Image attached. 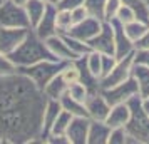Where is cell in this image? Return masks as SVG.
Wrapping results in <instances>:
<instances>
[{
  "label": "cell",
  "mask_w": 149,
  "mask_h": 144,
  "mask_svg": "<svg viewBox=\"0 0 149 144\" xmlns=\"http://www.w3.org/2000/svg\"><path fill=\"white\" fill-rule=\"evenodd\" d=\"M142 107H144V111L149 114V97H144V99H142Z\"/></svg>",
  "instance_id": "cell-40"
},
{
  "label": "cell",
  "mask_w": 149,
  "mask_h": 144,
  "mask_svg": "<svg viewBox=\"0 0 149 144\" xmlns=\"http://www.w3.org/2000/svg\"><path fill=\"white\" fill-rule=\"evenodd\" d=\"M70 119H72V116L69 114L67 111L62 109L61 112H59L57 119L54 121V124H52V129L49 132V136H65V131H67V126H69V122H70ZM45 139H47V137H45ZM44 143H45V141H44Z\"/></svg>",
  "instance_id": "cell-25"
},
{
  "label": "cell",
  "mask_w": 149,
  "mask_h": 144,
  "mask_svg": "<svg viewBox=\"0 0 149 144\" xmlns=\"http://www.w3.org/2000/svg\"><path fill=\"white\" fill-rule=\"evenodd\" d=\"M42 2H44V3H45V5H57V2H59V0H42Z\"/></svg>",
  "instance_id": "cell-41"
},
{
  "label": "cell",
  "mask_w": 149,
  "mask_h": 144,
  "mask_svg": "<svg viewBox=\"0 0 149 144\" xmlns=\"http://www.w3.org/2000/svg\"><path fill=\"white\" fill-rule=\"evenodd\" d=\"M131 76L134 77L136 84H137L139 97L141 99L149 97V67L142 65V64H132Z\"/></svg>",
  "instance_id": "cell-19"
},
{
  "label": "cell",
  "mask_w": 149,
  "mask_h": 144,
  "mask_svg": "<svg viewBox=\"0 0 149 144\" xmlns=\"http://www.w3.org/2000/svg\"><path fill=\"white\" fill-rule=\"evenodd\" d=\"M127 106L131 116L127 124L124 126L126 132L134 137L139 144H149V114L142 107V99L139 96L131 97Z\"/></svg>",
  "instance_id": "cell-3"
},
{
  "label": "cell",
  "mask_w": 149,
  "mask_h": 144,
  "mask_svg": "<svg viewBox=\"0 0 149 144\" xmlns=\"http://www.w3.org/2000/svg\"><path fill=\"white\" fill-rule=\"evenodd\" d=\"M0 144H2V143H0Z\"/></svg>",
  "instance_id": "cell-45"
},
{
  "label": "cell",
  "mask_w": 149,
  "mask_h": 144,
  "mask_svg": "<svg viewBox=\"0 0 149 144\" xmlns=\"http://www.w3.org/2000/svg\"><path fill=\"white\" fill-rule=\"evenodd\" d=\"M55 24H57V32H59V34L67 32L69 29L74 25V22H72V15H70V10H61V8H57Z\"/></svg>",
  "instance_id": "cell-27"
},
{
  "label": "cell",
  "mask_w": 149,
  "mask_h": 144,
  "mask_svg": "<svg viewBox=\"0 0 149 144\" xmlns=\"http://www.w3.org/2000/svg\"><path fill=\"white\" fill-rule=\"evenodd\" d=\"M45 44H47L50 54L54 55L57 61H67V62H70V61H74L75 57H79V55H75L74 52L69 49V45L65 44L62 34H55V35H52V37L45 39Z\"/></svg>",
  "instance_id": "cell-16"
},
{
  "label": "cell",
  "mask_w": 149,
  "mask_h": 144,
  "mask_svg": "<svg viewBox=\"0 0 149 144\" xmlns=\"http://www.w3.org/2000/svg\"><path fill=\"white\" fill-rule=\"evenodd\" d=\"M59 102H61L62 109L67 111L70 116H86L87 117L86 106H84V102H81V101H75V99H72L70 96L64 94V96L59 99Z\"/></svg>",
  "instance_id": "cell-22"
},
{
  "label": "cell",
  "mask_w": 149,
  "mask_h": 144,
  "mask_svg": "<svg viewBox=\"0 0 149 144\" xmlns=\"http://www.w3.org/2000/svg\"><path fill=\"white\" fill-rule=\"evenodd\" d=\"M45 3L42 2V0H29L27 3L24 5V8H25V14H27L29 17V22H30V29L35 27V24L40 20V17L44 15V12H45Z\"/></svg>",
  "instance_id": "cell-21"
},
{
  "label": "cell",
  "mask_w": 149,
  "mask_h": 144,
  "mask_svg": "<svg viewBox=\"0 0 149 144\" xmlns=\"http://www.w3.org/2000/svg\"><path fill=\"white\" fill-rule=\"evenodd\" d=\"M126 127H112L111 132H109V139L107 144H124L126 143Z\"/></svg>",
  "instance_id": "cell-33"
},
{
  "label": "cell",
  "mask_w": 149,
  "mask_h": 144,
  "mask_svg": "<svg viewBox=\"0 0 149 144\" xmlns=\"http://www.w3.org/2000/svg\"><path fill=\"white\" fill-rule=\"evenodd\" d=\"M84 3V0H59L55 7L61 8V10H72V8L79 7Z\"/></svg>",
  "instance_id": "cell-37"
},
{
  "label": "cell",
  "mask_w": 149,
  "mask_h": 144,
  "mask_svg": "<svg viewBox=\"0 0 149 144\" xmlns=\"http://www.w3.org/2000/svg\"><path fill=\"white\" fill-rule=\"evenodd\" d=\"M10 61L15 64V67H27L32 64H37L40 61H57L54 55L50 54L45 40H42L39 35L35 34L32 29H29L25 39L19 44L12 54H8Z\"/></svg>",
  "instance_id": "cell-2"
},
{
  "label": "cell",
  "mask_w": 149,
  "mask_h": 144,
  "mask_svg": "<svg viewBox=\"0 0 149 144\" xmlns=\"http://www.w3.org/2000/svg\"><path fill=\"white\" fill-rule=\"evenodd\" d=\"M62 37H64L65 44L69 45V49H70L75 55H84V54H87L89 50H91L86 42L79 40V39H75V37H70V35H67V34H62Z\"/></svg>",
  "instance_id": "cell-29"
},
{
  "label": "cell",
  "mask_w": 149,
  "mask_h": 144,
  "mask_svg": "<svg viewBox=\"0 0 149 144\" xmlns=\"http://www.w3.org/2000/svg\"><path fill=\"white\" fill-rule=\"evenodd\" d=\"M70 15H72V22H74V24H77V22L84 20L86 17H89L87 10L84 8V5H79V7L72 8V10H70Z\"/></svg>",
  "instance_id": "cell-38"
},
{
  "label": "cell",
  "mask_w": 149,
  "mask_h": 144,
  "mask_svg": "<svg viewBox=\"0 0 149 144\" xmlns=\"http://www.w3.org/2000/svg\"><path fill=\"white\" fill-rule=\"evenodd\" d=\"M129 116H131V111H129L127 102L114 104V106H111L109 114H107L104 122L107 124L111 129L112 127H124L129 121Z\"/></svg>",
  "instance_id": "cell-17"
},
{
  "label": "cell",
  "mask_w": 149,
  "mask_h": 144,
  "mask_svg": "<svg viewBox=\"0 0 149 144\" xmlns=\"http://www.w3.org/2000/svg\"><path fill=\"white\" fill-rule=\"evenodd\" d=\"M55 15H57V7L47 5L44 15L40 17V20L35 24V27H32V30L40 37L42 40H45V39L52 37V35L59 34L57 32V24H55Z\"/></svg>",
  "instance_id": "cell-14"
},
{
  "label": "cell",
  "mask_w": 149,
  "mask_h": 144,
  "mask_svg": "<svg viewBox=\"0 0 149 144\" xmlns=\"http://www.w3.org/2000/svg\"><path fill=\"white\" fill-rule=\"evenodd\" d=\"M12 2H15V3H17V5H22V7H24V5H25V3H27L29 0H12Z\"/></svg>",
  "instance_id": "cell-42"
},
{
  "label": "cell",
  "mask_w": 149,
  "mask_h": 144,
  "mask_svg": "<svg viewBox=\"0 0 149 144\" xmlns=\"http://www.w3.org/2000/svg\"><path fill=\"white\" fill-rule=\"evenodd\" d=\"M119 7H121V0H106V7H104V20L111 22L112 19H116Z\"/></svg>",
  "instance_id": "cell-32"
},
{
  "label": "cell",
  "mask_w": 149,
  "mask_h": 144,
  "mask_svg": "<svg viewBox=\"0 0 149 144\" xmlns=\"http://www.w3.org/2000/svg\"><path fill=\"white\" fill-rule=\"evenodd\" d=\"M112 27V34H114V55L117 59L126 57V55L132 54L136 50L134 42L127 37V34L124 32V24L119 22L117 19H112L109 22Z\"/></svg>",
  "instance_id": "cell-11"
},
{
  "label": "cell",
  "mask_w": 149,
  "mask_h": 144,
  "mask_svg": "<svg viewBox=\"0 0 149 144\" xmlns=\"http://www.w3.org/2000/svg\"><path fill=\"white\" fill-rule=\"evenodd\" d=\"M27 32L29 29L24 27H0V52L5 55L12 54L25 39Z\"/></svg>",
  "instance_id": "cell-12"
},
{
  "label": "cell",
  "mask_w": 149,
  "mask_h": 144,
  "mask_svg": "<svg viewBox=\"0 0 149 144\" xmlns=\"http://www.w3.org/2000/svg\"><path fill=\"white\" fill-rule=\"evenodd\" d=\"M86 62H87L89 70L95 77H101V54L94 52V50H89L87 54H86Z\"/></svg>",
  "instance_id": "cell-30"
},
{
  "label": "cell",
  "mask_w": 149,
  "mask_h": 144,
  "mask_svg": "<svg viewBox=\"0 0 149 144\" xmlns=\"http://www.w3.org/2000/svg\"><path fill=\"white\" fill-rule=\"evenodd\" d=\"M0 2H3V0H0Z\"/></svg>",
  "instance_id": "cell-44"
},
{
  "label": "cell",
  "mask_w": 149,
  "mask_h": 144,
  "mask_svg": "<svg viewBox=\"0 0 149 144\" xmlns=\"http://www.w3.org/2000/svg\"><path fill=\"white\" fill-rule=\"evenodd\" d=\"M132 64H134V52L132 54L126 55V57H121L117 59L116 65L112 67V70L109 72L107 76H104L99 79V87L102 89H109L116 84L126 81L127 77H131V69H132Z\"/></svg>",
  "instance_id": "cell-6"
},
{
  "label": "cell",
  "mask_w": 149,
  "mask_h": 144,
  "mask_svg": "<svg viewBox=\"0 0 149 144\" xmlns=\"http://www.w3.org/2000/svg\"><path fill=\"white\" fill-rule=\"evenodd\" d=\"M84 106H86L87 117L91 121H106L109 109H111V104L106 101V97L102 96L101 90L89 92V96L84 101Z\"/></svg>",
  "instance_id": "cell-8"
},
{
  "label": "cell",
  "mask_w": 149,
  "mask_h": 144,
  "mask_svg": "<svg viewBox=\"0 0 149 144\" xmlns=\"http://www.w3.org/2000/svg\"><path fill=\"white\" fill-rule=\"evenodd\" d=\"M65 94H67V96H70L72 99H75V101H81V102H84V101H86V97L89 96V90H87V87H86L81 81H75V82L69 84L67 92H65Z\"/></svg>",
  "instance_id": "cell-28"
},
{
  "label": "cell",
  "mask_w": 149,
  "mask_h": 144,
  "mask_svg": "<svg viewBox=\"0 0 149 144\" xmlns=\"http://www.w3.org/2000/svg\"><path fill=\"white\" fill-rule=\"evenodd\" d=\"M121 3L127 5L134 12L137 20L149 24V5L146 0H121Z\"/></svg>",
  "instance_id": "cell-23"
},
{
  "label": "cell",
  "mask_w": 149,
  "mask_h": 144,
  "mask_svg": "<svg viewBox=\"0 0 149 144\" xmlns=\"http://www.w3.org/2000/svg\"><path fill=\"white\" fill-rule=\"evenodd\" d=\"M61 111H62V106H61L59 101H55V99H47L45 107L42 111V122H40V141L42 143H44L45 137L49 136V132L52 129V124H54V121L57 119V116H59Z\"/></svg>",
  "instance_id": "cell-15"
},
{
  "label": "cell",
  "mask_w": 149,
  "mask_h": 144,
  "mask_svg": "<svg viewBox=\"0 0 149 144\" xmlns=\"http://www.w3.org/2000/svg\"><path fill=\"white\" fill-rule=\"evenodd\" d=\"M111 127L104 121H91L87 131V144H107Z\"/></svg>",
  "instance_id": "cell-18"
},
{
  "label": "cell",
  "mask_w": 149,
  "mask_h": 144,
  "mask_svg": "<svg viewBox=\"0 0 149 144\" xmlns=\"http://www.w3.org/2000/svg\"><path fill=\"white\" fill-rule=\"evenodd\" d=\"M67 87L69 84L64 81V77L61 76V74H57L55 77H52L50 81H49V84L44 87V94H45V97L47 99H55V101H59L65 92H67Z\"/></svg>",
  "instance_id": "cell-20"
},
{
  "label": "cell",
  "mask_w": 149,
  "mask_h": 144,
  "mask_svg": "<svg viewBox=\"0 0 149 144\" xmlns=\"http://www.w3.org/2000/svg\"><path fill=\"white\" fill-rule=\"evenodd\" d=\"M146 2H148V5H149V0H146Z\"/></svg>",
  "instance_id": "cell-43"
},
{
  "label": "cell",
  "mask_w": 149,
  "mask_h": 144,
  "mask_svg": "<svg viewBox=\"0 0 149 144\" xmlns=\"http://www.w3.org/2000/svg\"><path fill=\"white\" fill-rule=\"evenodd\" d=\"M91 119L86 116H72L65 131L69 144H87V131Z\"/></svg>",
  "instance_id": "cell-13"
},
{
  "label": "cell",
  "mask_w": 149,
  "mask_h": 144,
  "mask_svg": "<svg viewBox=\"0 0 149 144\" xmlns=\"http://www.w3.org/2000/svg\"><path fill=\"white\" fill-rule=\"evenodd\" d=\"M0 27H24L30 29L25 8L12 0L0 2Z\"/></svg>",
  "instance_id": "cell-5"
},
{
  "label": "cell",
  "mask_w": 149,
  "mask_h": 144,
  "mask_svg": "<svg viewBox=\"0 0 149 144\" xmlns=\"http://www.w3.org/2000/svg\"><path fill=\"white\" fill-rule=\"evenodd\" d=\"M134 64H142V65L149 67V49H136Z\"/></svg>",
  "instance_id": "cell-36"
},
{
  "label": "cell",
  "mask_w": 149,
  "mask_h": 144,
  "mask_svg": "<svg viewBox=\"0 0 149 144\" xmlns=\"http://www.w3.org/2000/svg\"><path fill=\"white\" fill-rule=\"evenodd\" d=\"M101 92H102V96L106 97V101H107L111 106L121 104V102H127L131 97L139 96L137 84H136V81H134L132 76L127 77V79L122 81V82L112 86V87H109V89H102Z\"/></svg>",
  "instance_id": "cell-7"
},
{
  "label": "cell",
  "mask_w": 149,
  "mask_h": 144,
  "mask_svg": "<svg viewBox=\"0 0 149 144\" xmlns=\"http://www.w3.org/2000/svg\"><path fill=\"white\" fill-rule=\"evenodd\" d=\"M116 19H117L119 22H122V24H127V22L134 20L136 15H134V12H132L127 5L121 3V7H119V10H117V15H116Z\"/></svg>",
  "instance_id": "cell-35"
},
{
  "label": "cell",
  "mask_w": 149,
  "mask_h": 144,
  "mask_svg": "<svg viewBox=\"0 0 149 144\" xmlns=\"http://www.w3.org/2000/svg\"><path fill=\"white\" fill-rule=\"evenodd\" d=\"M102 22L104 20H99V19H95V17H86L84 20L74 24V25L69 29L67 32H64V34L70 35V37H75V39H79V40L87 44V42L91 40L92 37H95L97 32L101 30Z\"/></svg>",
  "instance_id": "cell-9"
},
{
  "label": "cell",
  "mask_w": 149,
  "mask_h": 144,
  "mask_svg": "<svg viewBox=\"0 0 149 144\" xmlns=\"http://www.w3.org/2000/svg\"><path fill=\"white\" fill-rule=\"evenodd\" d=\"M65 64H67V61H40L37 64L27 65V67L17 69V70L24 76H27L39 89L44 90V87L49 84L52 77L61 74V70L65 67Z\"/></svg>",
  "instance_id": "cell-4"
},
{
  "label": "cell",
  "mask_w": 149,
  "mask_h": 144,
  "mask_svg": "<svg viewBox=\"0 0 149 144\" xmlns=\"http://www.w3.org/2000/svg\"><path fill=\"white\" fill-rule=\"evenodd\" d=\"M45 102V94L19 70L0 76V143H42L40 122Z\"/></svg>",
  "instance_id": "cell-1"
},
{
  "label": "cell",
  "mask_w": 149,
  "mask_h": 144,
  "mask_svg": "<svg viewBox=\"0 0 149 144\" xmlns=\"http://www.w3.org/2000/svg\"><path fill=\"white\" fill-rule=\"evenodd\" d=\"M91 50L99 52V54H112L114 55V34H112V27L109 22H102L101 30L97 32L95 37H92L87 42Z\"/></svg>",
  "instance_id": "cell-10"
},
{
  "label": "cell",
  "mask_w": 149,
  "mask_h": 144,
  "mask_svg": "<svg viewBox=\"0 0 149 144\" xmlns=\"http://www.w3.org/2000/svg\"><path fill=\"white\" fill-rule=\"evenodd\" d=\"M148 29H149V24L137 20V19L127 22V24H124V32L127 34V37L134 42V44L141 39L142 35L146 34V30H148Z\"/></svg>",
  "instance_id": "cell-24"
},
{
  "label": "cell",
  "mask_w": 149,
  "mask_h": 144,
  "mask_svg": "<svg viewBox=\"0 0 149 144\" xmlns=\"http://www.w3.org/2000/svg\"><path fill=\"white\" fill-rule=\"evenodd\" d=\"M84 8L87 10L89 17H95L99 20H104V7L106 0H84Z\"/></svg>",
  "instance_id": "cell-26"
},
{
  "label": "cell",
  "mask_w": 149,
  "mask_h": 144,
  "mask_svg": "<svg viewBox=\"0 0 149 144\" xmlns=\"http://www.w3.org/2000/svg\"><path fill=\"white\" fill-rule=\"evenodd\" d=\"M117 62V57L112 54H101V77L107 76L109 72L112 70V67ZM99 77V79H101Z\"/></svg>",
  "instance_id": "cell-31"
},
{
  "label": "cell",
  "mask_w": 149,
  "mask_h": 144,
  "mask_svg": "<svg viewBox=\"0 0 149 144\" xmlns=\"http://www.w3.org/2000/svg\"><path fill=\"white\" fill-rule=\"evenodd\" d=\"M134 47L136 49H149V29L146 30V34L134 44Z\"/></svg>",
  "instance_id": "cell-39"
},
{
  "label": "cell",
  "mask_w": 149,
  "mask_h": 144,
  "mask_svg": "<svg viewBox=\"0 0 149 144\" xmlns=\"http://www.w3.org/2000/svg\"><path fill=\"white\" fill-rule=\"evenodd\" d=\"M17 72L15 64L10 61V57L0 52V76H8V74H14Z\"/></svg>",
  "instance_id": "cell-34"
}]
</instances>
